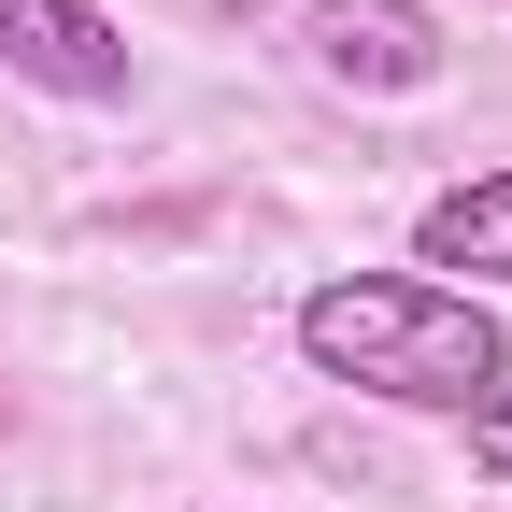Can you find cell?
I'll return each instance as SVG.
<instances>
[{
    "mask_svg": "<svg viewBox=\"0 0 512 512\" xmlns=\"http://www.w3.org/2000/svg\"><path fill=\"white\" fill-rule=\"evenodd\" d=\"M0 441H15V384H0Z\"/></svg>",
    "mask_w": 512,
    "mask_h": 512,
    "instance_id": "cell-6",
    "label": "cell"
},
{
    "mask_svg": "<svg viewBox=\"0 0 512 512\" xmlns=\"http://www.w3.org/2000/svg\"><path fill=\"white\" fill-rule=\"evenodd\" d=\"M0 72L43 86V100L114 114L128 100V29L100 15V0H0Z\"/></svg>",
    "mask_w": 512,
    "mask_h": 512,
    "instance_id": "cell-3",
    "label": "cell"
},
{
    "mask_svg": "<svg viewBox=\"0 0 512 512\" xmlns=\"http://www.w3.org/2000/svg\"><path fill=\"white\" fill-rule=\"evenodd\" d=\"M413 271L427 285H512V171H470V185H441V200L413 214Z\"/></svg>",
    "mask_w": 512,
    "mask_h": 512,
    "instance_id": "cell-4",
    "label": "cell"
},
{
    "mask_svg": "<svg viewBox=\"0 0 512 512\" xmlns=\"http://www.w3.org/2000/svg\"><path fill=\"white\" fill-rule=\"evenodd\" d=\"M299 356L384 413H470L512 384V328L470 285H427V271H328L299 299Z\"/></svg>",
    "mask_w": 512,
    "mask_h": 512,
    "instance_id": "cell-1",
    "label": "cell"
},
{
    "mask_svg": "<svg viewBox=\"0 0 512 512\" xmlns=\"http://www.w3.org/2000/svg\"><path fill=\"white\" fill-rule=\"evenodd\" d=\"M299 43H313V72L356 86V100H427L456 72V29H441L427 0H299Z\"/></svg>",
    "mask_w": 512,
    "mask_h": 512,
    "instance_id": "cell-2",
    "label": "cell"
},
{
    "mask_svg": "<svg viewBox=\"0 0 512 512\" xmlns=\"http://www.w3.org/2000/svg\"><path fill=\"white\" fill-rule=\"evenodd\" d=\"M456 441H470V470H484V484H512V384L456 413Z\"/></svg>",
    "mask_w": 512,
    "mask_h": 512,
    "instance_id": "cell-5",
    "label": "cell"
}]
</instances>
